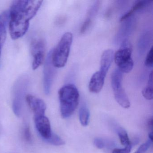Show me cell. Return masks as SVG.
<instances>
[{
    "label": "cell",
    "instance_id": "25",
    "mask_svg": "<svg viewBox=\"0 0 153 153\" xmlns=\"http://www.w3.org/2000/svg\"><path fill=\"white\" fill-rule=\"evenodd\" d=\"M92 23V19L87 18L85 22L83 23L80 29V33L84 34L88 30Z\"/></svg>",
    "mask_w": 153,
    "mask_h": 153
},
{
    "label": "cell",
    "instance_id": "29",
    "mask_svg": "<svg viewBox=\"0 0 153 153\" xmlns=\"http://www.w3.org/2000/svg\"><path fill=\"white\" fill-rule=\"evenodd\" d=\"M149 140H150L151 141H153V133H152V131L149 132Z\"/></svg>",
    "mask_w": 153,
    "mask_h": 153
},
{
    "label": "cell",
    "instance_id": "13",
    "mask_svg": "<svg viewBox=\"0 0 153 153\" xmlns=\"http://www.w3.org/2000/svg\"><path fill=\"white\" fill-rule=\"evenodd\" d=\"M105 78L99 71L95 72L91 77L89 81V91L95 94L99 93L103 87Z\"/></svg>",
    "mask_w": 153,
    "mask_h": 153
},
{
    "label": "cell",
    "instance_id": "11",
    "mask_svg": "<svg viewBox=\"0 0 153 153\" xmlns=\"http://www.w3.org/2000/svg\"><path fill=\"white\" fill-rule=\"evenodd\" d=\"M25 99L30 109L34 113V117L45 115L46 105L43 100L31 94L27 95Z\"/></svg>",
    "mask_w": 153,
    "mask_h": 153
},
{
    "label": "cell",
    "instance_id": "20",
    "mask_svg": "<svg viewBox=\"0 0 153 153\" xmlns=\"http://www.w3.org/2000/svg\"><path fill=\"white\" fill-rule=\"evenodd\" d=\"M48 143L56 146H60L64 145L65 144V141L59 137L58 135L53 132L51 137L48 139L45 140Z\"/></svg>",
    "mask_w": 153,
    "mask_h": 153
},
{
    "label": "cell",
    "instance_id": "14",
    "mask_svg": "<svg viewBox=\"0 0 153 153\" xmlns=\"http://www.w3.org/2000/svg\"><path fill=\"white\" fill-rule=\"evenodd\" d=\"M9 22V11L0 15V56L7 37V25Z\"/></svg>",
    "mask_w": 153,
    "mask_h": 153
},
{
    "label": "cell",
    "instance_id": "26",
    "mask_svg": "<svg viewBox=\"0 0 153 153\" xmlns=\"http://www.w3.org/2000/svg\"><path fill=\"white\" fill-rule=\"evenodd\" d=\"M131 145L126 146L125 148L123 149H114L112 153H130L131 150Z\"/></svg>",
    "mask_w": 153,
    "mask_h": 153
},
{
    "label": "cell",
    "instance_id": "23",
    "mask_svg": "<svg viewBox=\"0 0 153 153\" xmlns=\"http://www.w3.org/2000/svg\"><path fill=\"white\" fill-rule=\"evenodd\" d=\"M145 64L147 67H153V48L151 47L149 51L147 54L146 60H145Z\"/></svg>",
    "mask_w": 153,
    "mask_h": 153
},
{
    "label": "cell",
    "instance_id": "5",
    "mask_svg": "<svg viewBox=\"0 0 153 153\" xmlns=\"http://www.w3.org/2000/svg\"><path fill=\"white\" fill-rule=\"evenodd\" d=\"M114 59L118 69L123 73H128L132 70L134 62L131 58V48L128 41L121 45L120 49L114 54Z\"/></svg>",
    "mask_w": 153,
    "mask_h": 153
},
{
    "label": "cell",
    "instance_id": "3",
    "mask_svg": "<svg viewBox=\"0 0 153 153\" xmlns=\"http://www.w3.org/2000/svg\"><path fill=\"white\" fill-rule=\"evenodd\" d=\"M73 41L71 33L67 32L63 35L55 49L52 52V62L54 67L62 68L67 63Z\"/></svg>",
    "mask_w": 153,
    "mask_h": 153
},
{
    "label": "cell",
    "instance_id": "22",
    "mask_svg": "<svg viewBox=\"0 0 153 153\" xmlns=\"http://www.w3.org/2000/svg\"><path fill=\"white\" fill-rule=\"evenodd\" d=\"M152 142L153 141L149 140L146 143L141 145L138 149L134 153H146L152 145Z\"/></svg>",
    "mask_w": 153,
    "mask_h": 153
},
{
    "label": "cell",
    "instance_id": "9",
    "mask_svg": "<svg viewBox=\"0 0 153 153\" xmlns=\"http://www.w3.org/2000/svg\"><path fill=\"white\" fill-rule=\"evenodd\" d=\"M122 22V24L116 34L114 40L116 44L120 45L128 42V38L134 30L136 20L135 18L131 16Z\"/></svg>",
    "mask_w": 153,
    "mask_h": 153
},
{
    "label": "cell",
    "instance_id": "10",
    "mask_svg": "<svg viewBox=\"0 0 153 153\" xmlns=\"http://www.w3.org/2000/svg\"><path fill=\"white\" fill-rule=\"evenodd\" d=\"M35 123L38 133L45 140L49 139L53 132L51 128V123L45 115L34 117Z\"/></svg>",
    "mask_w": 153,
    "mask_h": 153
},
{
    "label": "cell",
    "instance_id": "12",
    "mask_svg": "<svg viewBox=\"0 0 153 153\" xmlns=\"http://www.w3.org/2000/svg\"><path fill=\"white\" fill-rule=\"evenodd\" d=\"M114 56L113 51L111 49H108L104 51L101 56L100 69L98 71L105 77L112 63Z\"/></svg>",
    "mask_w": 153,
    "mask_h": 153
},
{
    "label": "cell",
    "instance_id": "8",
    "mask_svg": "<svg viewBox=\"0 0 153 153\" xmlns=\"http://www.w3.org/2000/svg\"><path fill=\"white\" fill-rule=\"evenodd\" d=\"M52 52L50 51L45 61L43 70V87L45 93L46 95L51 93L53 83L56 73V68L52 62Z\"/></svg>",
    "mask_w": 153,
    "mask_h": 153
},
{
    "label": "cell",
    "instance_id": "2",
    "mask_svg": "<svg viewBox=\"0 0 153 153\" xmlns=\"http://www.w3.org/2000/svg\"><path fill=\"white\" fill-rule=\"evenodd\" d=\"M59 97L62 117L63 119L68 118L73 114L78 105V90L73 84H67L59 90Z\"/></svg>",
    "mask_w": 153,
    "mask_h": 153
},
{
    "label": "cell",
    "instance_id": "16",
    "mask_svg": "<svg viewBox=\"0 0 153 153\" xmlns=\"http://www.w3.org/2000/svg\"><path fill=\"white\" fill-rule=\"evenodd\" d=\"M152 1H137L135 2L131 9L128 12L124 14L120 19V21H123L125 19L131 16L136 11H140L146 8Z\"/></svg>",
    "mask_w": 153,
    "mask_h": 153
},
{
    "label": "cell",
    "instance_id": "1",
    "mask_svg": "<svg viewBox=\"0 0 153 153\" xmlns=\"http://www.w3.org/2000/svg\"><path fill=\"white\" fill-rule=\"evenodd\" d=\"M42 1H14L9 11V30L13 40L23 37L28 31L30 21L36 15Z\"/></svg>",
    "mask_w": 153,
    "mask_h": 153
},
{
    "label": "cell",
    "instance_id": "18",
    "mask_svg": "<svg viewBox=\"0 0 153 153\" xmlns=\"http://www.w3.org/2000/svg\"><path fill=\"white\" fill-rule=\"evenodd\" d=\"M153 72L151 71L149 74L148 85L142 90V94L143 97L147 100H151L153 99Z\"/></svg>",
    "mask_w": 153,
    "mask_h": 153
},
{
    "label": "cell",
    "instance_id": "24",
    "mask_svg": "<svg viewBox=\"0 0 153 153\" xmlns=\"http://www.w3.org/2000/svg\"><path fill=\"white\" fill-rule=\"evenodd\" d=\"M23 134H24V137L25 140L27 142L31 143L32 142L33 138H32V133H31L30 127L29 126H27V125L25 126Z\"/></svg>",
    "mask_w": 153,
    "mask_h": 153
},
{
    "label": "cell",
    "instance_id": "28",
    "mask_svg": "<svg viewBox=\"0 0 153 153\" xmlns=\"http://www.w3.org/2000/svg\"><path fill=\"white\" fill-rule=\"evenodd\" d=\"M153 118L151 117V118L149 119L148 122V125L149 128L151 129V130H152V128H153Z\"/></svg>",
    "mask_w": 153,
    "mask_h": 153
},
{
    "label": "cell",
    "instance_id": "15",
    "mask_svg": "<svg viewBox=\"0 0 153 153\" xmlns=\"http://www.w3.org/2000/svg\"><path fill=\"white\" fill-rule=\"evenodd\" d=\"M152 35L149 31H146L140 37L137 44L138 51L140 54L145 53L151 42Z\"/></svg>",
    "mask_w": 153,
    "mask_h": 153
},
{
    "label": "cell",
    "instance_id": "7",
    "mask_svg": "<svg viewBox=\"0 0 153 153\" xmlns=\"http://www.w3.org/2000/svg\"><path fill=\"white\" fill-rule=\"evenodd\" d=\"M30 51L33 56L32 68L37 69L45 61L46 42L42 38H36L32 41L30 45Z\"/></svg>",
    "mask_w": 153,
    "mask_h": 153
},
{
    "label": "cell",
    "instance_id": "17",
    "mask_svg": "<svg viewBox=\"0 0 153 153\" xmlns=\"http://www.w3.org/2000/svg\"><path fill=\"white\" fill-rule=\"evenodd\" d=\"M90 119V111L87 106L83 105L79 111V120L82 126L86 127L89 123Z\"/></svg>",
    "mask_w": 153,
    "mask_h": 153
},
{
    "label": "cell",
    "instance_id": "4",
    "mask_svg": "<svg viewBox=\"0 0 153 153\" xmlns=\"http://www.w3.org/2000/svg\"><path fill=\"white\" fill-rule=\"evenodd\" d=\"M123 73L119 69L114 70L111 76V85L116 102L123 108L128 109L130 102L123 87Z\"/></svg>",
    "mask_w": 153,
    "mask_h": 153
},
{
    "label": "cell",
    "instance_id": "21",
    "mask_svg": "<svg viewBox=\"0 0 153 153\" xmlns=\"http://www.w3.org/2000/svg\"><path fill=\"white\" fill-rule=\"evenodd\" d=\"M100 1H96L90 7L88 10V13L87 17L88 18L90 19H93L95 16L97 14L99 10V8H100Z\"/></svg>",
    "mask_w": 153,
    "mask_h": 153
},
{
    "label": "cell",
    "instance_id": "19",
    "mask_svg": "<svg viewBox=\"0 0 153 153\" xmlns=\"http://www.w3.org/2000/svg\"><path fill=\"white\" fill-rule=\"evenodd\" d=\"M116 131L122 145L126 146L131 144L128 133L124 128L121 127H118L116 129Z\"/></svg>",
    "mask_w": 153,
    "mask_h": 153
},
{
    "label": "cell",
    "instance_id": "6",
    "mask_svg": "<svg viewBox=\"0 0 153 153\" xmlns=\"http://www.w3.org/2000/svg\"><path fill=\"white\" fill-rule=\"evenodd\" d=\"M29 84L27 76H23L17 79L13 89V101L12 107L15 114L18 117L20 116L23 107V101L26 97V93Z\"/></svg>",
    "mask_w": 153,
    "mask_h": 153
},
{
    "label": "cell",
    "instance_id": "27",
    "mask_svg": "<svg viewBox=\"0 0 153 153\" xmlns=\"http://www.w3.org/2000/svg\"><path fill=\"white\" fill-rule=\"evenodd\" d=\"M94 145L99 149H102L105 146V143L102 139L96 138L94 140Z\"/></svg>",
    "mask_w": 153,
    "mask_h": 153
}]
</instances>
